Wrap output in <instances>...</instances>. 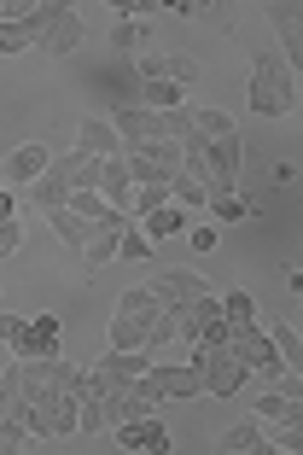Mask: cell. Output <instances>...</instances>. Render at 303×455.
<instances>
[{
  "mask_svg": "<svg viewBox=\"0 0 303 455\" xmlns=\"http://www.w3.org/2000/svg\"><path fill=\"white\" fill-rule=\"evenodd\" d=\"M12 362H36V356H59V322L53 315H18L12 327Z\"/></svg>",
  "mask_w": 303,
  "mask_h": 455,
  "instance_id": "8992f818",
  "label": "cell"
},
{
  "mask_svg": "<svg viewBox=\"0 0 303 455\" xmlns=\"http://www.w3.org/2000/svg\"><path fill=\"white\" fill-rule=\"evenodd\" d=\"M117 443H123V450H152V455H163V450H170V432H163V420L140 415V420H123V427H117Z\"/></svg>",
  "mask_w": 303,
  "mask_h": 455,
  "instance_id": "4fadbf2b",
  "label": "cell"
},
{
  "mask_svg": "<svg viewBox=\"0 0 303 455\" xmlns=\"http://www.w3.org/2000/svg\"><path fill=\"white\" fill-rule=\"evenodd\" d=\"M216 450H222V455H275V450H268V432L257 427V420H239V427H227L222 438H216Z\"/></svg>",
  "mask_w": 303,
  "mask_h": 455,
  "instance_id": "9a60e30c",
  "label": "cell"
},
{
  "mask_svg": "<svg viewBox=\"0 0 303 455\" xmlns=\"http://www.w3.org/2000/svg\"><path fill=\"white\" fill-rule=\"evenodd\" d=\"M12 327H18V315H6V309H0V345L12 339Z\"/></svg>",
  "mask_w": 303,
  "mask_h": 455,
  "instance_id": "f35d334b",
  "label": "cell"
},
{
  "mask_svg": "<svg viewBox=\"0 0 303 455\" xmlns=\"http://www.w3.org/2000/svg\"><path fill=\"white\" fill-rule=\"evenodd\" d=\"M76 152H88V158H123V140L106 117H82L76 123Z\"/></svg>",
  "mask_w": 303,
  "mask_h": 455,
  "instance_id": "30bf717a",
  "label": "cell"
},
{
  "mask_svg": "<svg viewBox=\"0 0 303 455\" xmlns=\"http://www.w3.org/2000/svg\"><path fill=\"white\" fill-rule=\"evenodd\" d=\"M93 193H100V199H106L111 211H123V216H129V199H134L129 164H123V158H106V164H100V188H93ZM129 222H134V216H129Z\"/></svg>",
  "mask_w": 303,
  "mask_h": 455,
  "instance_id": "7c38bea8",
  "label": "cell"
},
{
  "mask_svg": "<svg viewBox=\"0 0 303 455\" xmlns=\"http://www.w3.org/2000/svg\"><path fill=\"white\" fill-rule=\"evenodd\" d=\"M36 47V36H29L24 18H12V24H0V53H29Z\"/></svg>",
  "mask_w": 303,
  "mask_h": 455,
  "instance_id": "83f0119b",
  "label": "cell"
},
{
  "mask_svg": "<svg viewBox=\"0 0 303 455\" xmlns=\"http://www.w3.org/2000/svg\"><path fill=\"white\" fill-rule=\"evenodd\" d=\"M211 211L222 216V222H239V216H251V204L239 199V193H222V199H211Z\"/></svg>",
  "mask_w": 303,
  "mask_h": 455,
  "instance_id": "836d02e7",
  "label": "cell"
},
{
  "mask_svg": "<svg viewBox=\"0 0 303 455\" xmlns=\"http://www.w3.org/2000/svg\"><path fill=\"white\" fill-rule=\"evenodd\" d=\"M140 106L146 111H175V106H187V94H181V82H140Z\"/></svg>",
  "mask_w": 303,
  "mask_h": 455,
  "instance_id": "7402d4cb",
  "label": "cell"
},
{
  "mask_svg": "<svg viewBox=\"0 0 303 455\" xmlns=\"http://www.w3.org/2000/svg\"><path fill=\"white\" fill-rule=\"evenodd\" d=\"M140 76L146 82H163V76H170V59H163V53H146L140 59Z\"/></svg>",
  "mask_w": 303,
  "mask_h": 455,
  "instance_id": "8d00e7d4",
  "label": "cell"
},
{
  "mask_svg": "<svg viewBox=\"0 0 303 455\" xmlns=\"http://www.w3.org/2000/svg\"><path fill=\"white\" fill-rule=\"evenodd\" d=\"M146 292L158 298V304H187V298H204V281H198L193 268H163L158 281H146Z\"/></svg>",
  "mask_w": 303,
  "mask_h": 455,
  "instance_id": "8fae6325",
  "label": "cell"
},
{
  "mask_svg": "<svg viewBox=\"0 0 303 455\" xmlns=\"http://www.w3.org/2000/svg\"><path fill=\"white\" fill-rule=\"evenodd\" d=\"M70 211H76V216H88V222H106V216H117V211H111V204L106 199H100V193H70Z\"/></svg>",
  "mask_w": 303,
  "mask_h": 455,
  "instance_id": "f1b7e54d",
  "label": "cell"
},
{
  "mask_svg": "<svg viewBox=\"0 0 303 455\" xmlns=\"http://www.w3.org/2000/svg\"><path fill=\"white\" fill-rule=\"evenodd\" d=\"M146 386H152V397H198L204 391V362L198 356H181V362H152L146 368Z\"/></svg>",
  "mask_w": 303,
  "mask_h": 455,
  "instance_id": "277c9868",
  "label": "cell"
},
{
  "mask_svg": "<svg viewBox=\"0 0 303 455\" xmlns=\"http://www.w3.org/2000/svg\"><path fill=\"white\" fill-rule=\"evenodd\" d=\"M0 24H12V18H6V12H0Z\"/></svg>",
  "mask_w": 303,
  "mask_h": 455,
  "instance_id": "ab89813d",
  "label": "cell"
},
{
  "mask_svg": "<svg viewBox=\"0 0 303 455\" xmlns=\"http://www.w3.org/2000/svg\"><path fill=\"white\" fill-rule=\"evenodd\" d=\"M134 158H146L152 170H163L175 181L181 175V140H146V147H134Z\"/></svg>",
  "mask_w": 303,
  "mask_h": 455,
  "instance_id": "d6986e66",
  "label": "cell"
},
{
  "mask_svg": "<svg viewBox=\"0 0 303 455\" xmlns=\"http://www.w3.org/2000/svg\"><path fill=\"white\" fill-rule=\"evenodd\" d=\"M100 164H106V158H88V152L70 147L65 158L47 164V175H53V181H65L70 193H88V188H100Z\"/></svg>",
  "mask_w": 303,
  "mask_h": 455,
  "instance_id": "ba28073f",
  "label": "cell"
},
{
  "mask_svg": "<svg viewBox=\"0 0 303 455\" xmlns=\"http://www.w3.org/2000/svg\"><path fill=\"white\" fill-rule=\"evenodd\" d=\"M29 199H36L41 211H59V204H70V188L53 181V175H41V181H29Z\"/></svg>",
  "mask_w": 303,
  "mask_h": 455,
  "instance_id": "d4e9b609",
  "label": "cell"
},
{
  "mask_svg": "<svg viewBox=\"0 0 303 455\" xmlns=\"http://www.w3.org/2000/svg\"><path fill=\"white\" fill-rule=\"evenodd\" d=\"M100 368H106L111 379H140L146 368H152V356H146V350H106Z\"/></svg>",
  "mask_w": 303,
  "mask_h": 455,
  "instance_id": "ffe728a7",
  "label": "cell"
},
{
  "mask_svg": "<svg viewBox=\"0 0 303 455\" xmlns=\"http://www.w3.org/2000/svg\"><path fill=\"white\" fill-rule=\"evenodd\" d=\"M303 409H298V397H286V391H268V397H257V415L251 420H268V427H275V420H298Z\"/></svg>",
  "mask_w": 303,
  "mask_h": 455,
  "instance_id": "603a6c76",
  "label": "cell"
},
{
  "mask_svg": "<svg viewBox=\"0 0 303 455\" xmlns=\"http://www.w3.org/2000/svg\"><path fill=\"white\" fill-rule=\"evenodd\" d=\"M251 111H257V117H286V111H298V70H291L275 47L257 53V65H251Z\"/></svg>",
  "mask_w": 303,
  "mask_h": 455,
  "instance_id": "6da1fadb",
  "label": "cell"
},
{
  "mask_svg": "<svg viewBox=\"0 0 303 455\" xmlns=\"http://www.w3.org/2000/svg\"><path fill=\"white\" fill-rule=\"evenodd\" d=\"M152 322H158V315L117 309V322H111V350H146V339H152Z\"/></svg>",
  "mask_w": 303,
  "mask_h": 455,
  "instance_id": "5bb4252c",
  "label": "cell"
},
{
  "mask_svg": "<svg viewBox=\"0 0 303 455\" xmlns=\"http://www.w3.org/2000/svg\"><path fill=\"white\" fill-rule=\"evenodd\" d=\"M227 350H234V356L245 362L257 379H280V374H286V362H280L275 339H268L257 322H227Z\"/></svg>",
  "mask_w": 303,
  "mask_h": 455,
  "instance_id": "3957f363",
  "label": "cell"
},
{
  "mask_svg": "<svg viewBox=\"0 0 303 455\" xmlns=\"http://www.w3.org/2000/svg\"><path fill=\"white\" fill-rule=\"evenodd\" d=\"M193 251H216V228H193Z\"/></svg>",
  "mask_w": 303,
  "mask_h": 455,
  "instance_id": "74e56055",
  "label": "cell"
},
{
  "mask_svg": "<svg viewBox=\"0 0 303 455\" xmlns=\"http://www.w3.org/2000/svg\"><path fill=\"white\" fill-rule=\"evenodd\" d=\"M193 356H198V350H193ZM198 362H204V391H211V397H234V391H239V386L251 379V368H245V362H239V356H234L227 345L204 350Z\"/></svg>",
  "mask_w": 303,
  "mask_h": 455,
  "instance_id": "52a82bcc",
  "label": "cell"
},
{
  "mask_svg": "<svg viewBox=\"0 0 303 455\" xmlns=\"http://www.w3.org/2000/svg\"><path fill=\"white\" fill-rule=\"evenodd\" d=\"M18 245H24V228H18V216H6L0 222V257H12Z\"/></svg>",
  "mask_w": 303,
  "mask_h": 455,
  "instance_id": "d590c367",
  "label": "cell"
},
{
  "mask_svg": "<svg viewBox=\"0 0 303 455\" xmlns=\"http://www.w3.org/2000/svg\"><path fill=\"white\" fill-rule=\"evenodd\" d=\"M140 41H146V29L134 24V18H123V24L111 29V47H140Z\"/></svg>",
  "mask_w": 303,
  "mask_h": 455,
  "instance_id": "e575fe53",
  "label": "cell"
},
{
  "mask_svg": "<svg viewBox=\"0 0 303 455\" xmlns=\"http://www.w3.org/2000/svg\"><path fill=\"white\" fill-rule=\"evenodd\" d=\"M117 257H134V263H146V257H152V240H146V234H140V228H123V234H117Z\"/></svg>",
  "mask_w": 303,
  "mask_h": 455,
  "instance_id": "f546056e",
  "label": "cell"
},
{
  "mask_svg": "<svg viewBox=\"0 0 303 455\" xmlns=\"http://www.w3.org/2000/svg\"><path fill=\"white\" fill-rule=\"evenodd\" d=\"M123 228H129V216H123V211L106 216V222H93V240L82 245V268H88V275L100 263H111V257H117V234H123Z\"/></svg>",
  "mask_w": 303,
  "mask_h": 455,
  "instance_id": "9c48e42d",
  "label": "cell"
},
{
  "mask_svg": "<svg viewBox=\"0 0 303 455\" xmlns=\"http://www.w3.org/2000/svg\"><path fill=\"white\" fill-rule=\"evenodd\" d=\"M163 204H170V181H158V188H134L129 216H152V211H163Z\"/></svg>",
  "mask_w": 303,
  "mask_h": 455,
  "instance_id": "484cf974",
  "label": "cell"
},
{
  "mask_svg": "<svg viewBox=\"0 0 303 455\" xmlns=\"http://www.w3.org/2000/svg\"><path fill=\"white\" fill-rule=\"evenodd\" d=\"M268 450L298 455V450H303V427H298V420H275V432H268Z\"/></svg>",
  "mask_w": 303,
  "mask_h": 455,
  "instance_id": "4dcf8cb0",
  "label": "cell"
},
{
  "mask_svg": "<svg viewBox=\"0 0 303 455\" xmlns=\"http://www.w3.org/2000/svg\"><path fill=\"white\" fill-rule=\"evenodd\" d=\"M268 339H275V350H280V362H286V368H298V362H303V345H298V327H291V322L268 327Z\"/></svg>",
  "mask_w": 303,
  "mask_h": 455,
  "instance_id": "4316f807",
  "label": "cell"
},
{
  "mask_svg": "<svg viewBox=\"0 0 303 455\" xmlns=\"http://www.w3.org/2000/svg\"><path fill=\"white\" fill-rule=\"evenodd\" d=\"M268 24L280 29V53H286V65L298 70V53H303V36H298V6H268Z\"/></svg>",
  "mask_w": 303,
  "mask_h": 455,
  "instance_id": "ac0fdd59",
  "label": "cell"
},
{
  "mask_svg": "<svg viewBox=\"0 0 303 455\" xmlns=\"http://www.w3.org/2000/svg\"><path fill=\"white\" fill-rule=\"evenodd\" d=\"M47 228H53V234H59V245H70L76 257H82V245L93 240V222H88V216H76L70 204H59V211H47Z\"/></svg>",
  "mask_w": 303,
  "mask_h": 455,
  "instance_id": "e0dca14e",
  "label": "cell"
},
{
  "mask_svg": "<svg viewBox=\"0 0 303 455\" xmlns=\"http://www.w3.org/2000/svg\"><path fill=\"white\" fill-rule=\"evenodd\" d=\"M170 204H181V211H204V204H211V193H204V181L175 175V181H170Z\"/></svg>",
  "mask_w": 303,
  "mask_h": 455,
  "instance_id": "cb8c5ba5",
  "label": "cell"
},
{
  "mask_svg": "<svg viewBox=\"0 0 303 455\" xmlns=\"http://www.w3.org/2000/svg\"><path fill=\"white\" fill-rule=\"evenodd\" d=\"M140 228H146V240H175V234L187 228V211H181V204H163V211L140 216Z\"/></svg>",
  "mask_w": 303,
  "mask_h": 455,
  "instance_id": "44dd1931",
  "label": "cell"
},
{
  "mask_svg": "<svg viewBox=\"0 0 303 455\" xmlns=\"http://www.w3.org/2000/svg\"><path fill=\"white\" fill-rule=\"evenodd\" d=\"M24 24L29 36H36V47L47 59H65L82 47V18L70 12V6H59V0H47V6H24Z\"/></svg>",
  "mask_w": 303,
  "mask_h": 455,
  "instance_id": "7a4b0ae2",
  "label": "cell"
},
{
  "mask_svg": "<svg viewBox=\"0 0 303 455\" xmlns=\"http://www.w3.org/2000/svg\"><path fill=\"white\" fill-rule=\"evenodd\" d=\"M193 129L204 134V140H216V134H234V117H227V111H193Z\"/></svg>",
  "mask_w": 303,
  "mask_h": 455,
  "instance_id": "1f68e13d",
  "label": "cell"
},
{
  "mask_svg": "<svg viewBox=\"0 0 303 455\" xmlns=\"http://www.w3.org/2000/svg\"><path fill=\"white\" fill-rule=\"evenodd\" d=\"M47 164H53V152L41 147V140H29V147H18L12 158H6V181H41V175H47Z\"/></svg>",
  "mask_w": 303,
  "mask_h": 455,
  "instance_id": "2e32d148",
  "label": "cell"
},
{
  "mask_svg": "<svg viewBox=\"0 0 303 455\" xmlns=\"http://www.w3.org/2000/svg\"><path fill=\"white\" fill-rule=\"evenodd\" d=\"M204 164H211V175H204V193H211V199L234 193L239 170H245V147H239V129H234V134H216L211 152H204Z\"/></svg>",
  "mask_w": 303,
  "mask_h": 455,
  "instance_id": "5b68a950",
  "label": "cell"
},
{
  "mask_svg": "<svg viewBox=\"0 0 303 455\" xmlns=\"http://www.w3.org/2000/svg\"><path fill=\"white\" fill-rule=\"evenodd\" d=\"M222 315H227V322H251V315H257V298H251V292H227Z\"/></svg>",
  "mask_w": 303,
  "mask_h": 455,
  "instance_id": "d6a6232c",
  "label": "cell"
}]
</instances>
